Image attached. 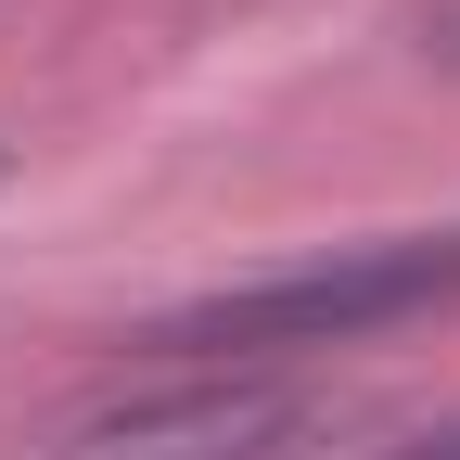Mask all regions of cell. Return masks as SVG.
<instances>
[{
  "mask_svg": "<svg viewBox=\"0 0 460 460\" xmlns=\"http://www.w3.org/2000/svg\"><path fill=\"white\" fill-rule=\"evenodd\" d=\"M396 460H460V435H422V447H396Z\"/></svg>",
  "mask_w": 460,
  "mask_h": 460,
  "instance_id": "cell-3",
  "label": "cell"
},
{
  "mask_svg": "<svg viewBox=\"0 0 460 460\" xmlns=\"http://www.w3.org/2000/svg\"><path fill=\"white\" fill-rule=\"evenodd\" d=\"M307 435V396L295 384H256V371H205V384H154L128 410H90L65 435V460H281Z\"/></svg>",
  "mask_w": 460,
  "mask_h": 460,
  "instance_id": "cell-2",
  "label": "cell"
},
{
  "mask_svg": "<svg viewBox=\"0 0 460 460\" xmlns=\"http://www.w3.org/2000/svg\"><path fill=\"white\" fill-rule=\"evenodd\" d=\"M460 307V230H396V243H332L307 269L230 281V295L166 307L141 345L154 358H205V371H256V358H307V345H358L384 320Z\"/></svg>",
  "mask_w": 460,
  "mask_h": 460,
  "instance_id": "cell-1",
  "label": "cell"
}]
</instances>
